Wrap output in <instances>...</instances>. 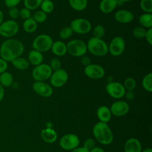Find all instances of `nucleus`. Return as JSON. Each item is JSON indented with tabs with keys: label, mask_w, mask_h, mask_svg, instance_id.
<instances>
[{
	"label": "nucleus",
	"mask_w": 152,
	"mask_h": 152,
	"mask_svg": "<svg viewBox=\"0 0 152 152\" xmlns=\"http://www.w3.org/2000/svg\"><path fill=\"white\" fill-rule=\"evenodd\" d=\"M80 144L79 137L75 134L68 133L64 135L59 140L60 147L68 151H71L78 147Z\"/></svg>",
	"instance_id": "11"
},
{
	"label": "nucleus",
	"mask_w": 152,
	"mask_h": 152,
	"mask_svg": "<svg viewBox=\"0 0 152 152\" xmlns=\"http://www.w3.org/2000/svg\"><path fill=\"white\" fill-rule=\"evenodd\" d=\"M19 31V24L15 20H8L4 21L0 25V35L2 37L10 39L16 35Z\"/></svg>",
	"instance_id": "6"
},
{
	"label": "nucleus",
	"mask_w": 152,
	"mask_h": 152,
	"mask_svg": "<svg viewBox=\"0 0 152 152\" xmlns=\"http://www.w3.org/2000/svg\"><path fill=\"white\" fill-rule=\"evenodd\" d=\"M110 110L112 115L121 117L128 113L129 110V106L126 101L117 100L112 104Z\"/></svg>",
	"instance_id": "15"
},
{
	"label": "nucleus",
	"mask_w": 152,
	"mask_h": 152,
	"mask_svg": "<svg viewBox=\"0 0 152 152\" xmlns=\"http://www.w3.org/2000/svg\"><path fill=\"white\" fill-rule=\"evenodd\" d=\"M124 150V152H141L142 150L141 144L136 138H130L125 141Z\"/></svg>",
	"instance_id": "17"
},
{
	"label": "nucleus",
	"mask_w": 152,
	"mask_h": 152,
	"mask_svg": "<svg viewBox=\"0 0 152 152\" xmlns=\"http://www.w3.org/2000/svg\"><path fill=\"white\" fill-rule=\"evenodd\" d=\"M67 52L75 57H81L87 52V45L82 40L73 39L67 43Z\"/></svg>",
	"instance_id": "5"
},
{
	"label": "nucleus",
	"mask_w": 152,
	"mask_h": 152,
	"mask_svg": "<svg viewBox=\"0 0 152 152\" xmlns=\"http://www.w3.org/2000/svg\"><path fill=\"white\" fill-rule=\"evenodd\" d=\"M8 68V62L0 58V74L7 71Z\"/></svg>",
	"instance_id": "43"
},
{
	"label": "nucleus",
	"mask_w": 152,
	"mask_h": 152,
	"mask_svg": "<svg viewBox=\"0 0 152 152\" xmlns=\"http://www.w3.org/2000/svg\"><path fill=\"white\" fill-rule=\"evenodd\" d=\"M32 89L37 94L43 97H50L53 93L52 87L45 81H34Z\"/></svg>",
	"instance_id": "14"
},
{
	"label": "nucleus",
	"mask_w": 152,
	"mask_h": 152,
	"mask_svg": "<svg viewBox=\"0 0 152 152\" xmlns=\"http://www.w3.org/2000/svg\"><path fill=\"white\" fill-rule=\"evenodd\" d=\"M37 23L34 21L33 17L25 20L23 23V28L27 33H34L37 28Z\"/></svg>",
	"instance_id": "25"
},
{
	"label": "nucleus",
	"mask_w": 152,
	"mask_h": 152,
	"mask_svg": "<svg viewBox=\"0 0 152 152\" xmlns=\"http://www.w3.org/2000/svg\"><path fill=\"white\" fill-rule=\"evenodd\" d=\"M70 7L74 10L81 11L84 10L88 4V0H68Z\"/></svg>",
	"instance_id": "26"
},
{
	"label": "nucleus",
	"mask_w": 152,
	"mask_h": 152,
	"mask_svg": "<svg viewBox=\"0 0 152 152\" xmlns=\"http://www.w3.org/2000/svg\"><path fill=\"white\" fill-rule=\"evenodd\" d=\"M146 29L141 26H137L132 30V34L134 37L139 39H144Z\"/></svg>",
	"instance_id": "34"
},
{
	"label": "nucleus",
	"mask_w": 152,
	"mask_h": 152,
	"mask_svg": "<svg viewBox=\"0 0 152 152\" xmlns=\"http://www.w3.org/2000/svg\"><path fill=\"white\" fill-rule=\"evenodd\" d=\"M93 134L96 140L103 145H109L113 140V134L107 123L98 122L93 128Z\"/></svg>",
	"instance_id": "2"
},
{
	"label": "nucleus",
	"mask_w": 152,
	"mask_h": 152,
	"mask_svg": "<svg viewBox=\"0 0 152 152\" xmlns=\"http://www.w3.org/2000/svg\"><path fill=\"white\" fill-rule=\"evenodd\" d=\"M68 78V74L64 69L61 68L53 71L49 78L50 86L56 88L61 87L67 83Z\"/></svg>",
	"instance_id": "10"
},
{
	"label": "nucleus",
	"mask_w": 152,
	"mask_h": 152,
	"mask_svg": "<svg viewBox=\"0 0 152 152\" xmlns=\"http://www.w3.org/2000/svg\"><path fill=\"white\" fill-rule=\"evenodd\" d=\"M144 39L150 45H152V28L147 29Z\"/></svg>",
	"instance_id": "42"
},
{
	"label": "nucleus",
	"mask_w": 152,
	"mask_h": 152,
	"mask_svg": "<svg viewBox=\"0 0 152 152\" xmlns=\"http://www.w3.org/2000/svg\"><path fill=\"white\" fill-rule=\"evenodd\" d=\"M13 66L18 70L24 71L27 69L30 65V63L26 58L19 56L11 62Z\"/></svg>",
	"instance_id": "23"
},
{
	"label": "nucleus",
	"mask_w": 152,
	"mask_h": 152,
	"mask_svg": "<svg viewBox=\"0 0 152 152\" xmlns=\"http://www.w3.org/2000/svg\"><path fill=\"white\" fill-rule=\"evenodd\" d=\"M5 95L4 87L0 84V102L3 100Z\"/></svg>",
	"instance_id": "47"
},
{
	"label": "nucleus",
	"mask_w": 152,
	"mask_h": 152,
	"mask_svg": "<svg viewBox=\"0 0 152 152\" xmlns=\"http://www.w3.org/2000/svg\"><path fill=\"white\" fill-rule=\"evenodd\" d=\"M81 63L83 65L85 66L90 65L91 64V60H90V58L87 56H86V55H84L83 56H81Z\"/></svg>",
	"instance_id": "44"
},
{
	"label": "nucleus",
	"mask_w": 152,
	"mask_h": 152,
	"mask_svg": "<svg viewBox=\"0 0 152 152\" xmlns=\"http://www.w3.org/2000/svg\"><path fill=\"white\" fill-rule=\"evenodd\" d=\"M118 2V0H101L99 4L100 10L104 14L111 13L115 10Z\"/></svg>",
	"instance_id": "19"
},
{
	"label": "nucleus",
	"mask_w": 152,
	"mask_h": 152,
	"mask_svg": "<svg viewBox=\"0 0 152 152\" xmlns=\"http://www.w3.org/2000/svg\"><path fill=\"white\" fill-rule=\"evenodd\" d=\"M140 8L146 13H152V0H141Z\"/></svg>",
	"instance_id": "33"
},
{
	"label": "nucleus",
	"mask_w": 152,
	"mask_h": 152,
	"mask_svg": "<svg viewBox=\"0 0 152 152\" xmlns=\"http://www.w3.org/2000/svg\"><path fill=\"white\" fill-rule=\"evenodd\" d=\"M5 5L8 8L12 7H17V6L21 2V0H4Z\"/></svg>",
	"instance_id": "41"
},
{
	"label": "nucleus",
	"mask_w": 152,
	"mask_h": 152,
	"mask_svg": "<svg viewBox=\"0 0 152 152\" xmlns=\"http://www.w3.org/2000/svg\"><path fill=\"white\" fill-rule=\"evenodd\" d=\"M87 51L93 55L102 57L105 56L108 52V45L102 39L91 37L86 43Z\"/></svg>",
	"instance_id": "3"
},
{
	"label": "nucleus",
	"mask_w": 152,
	"mask_h": 152,
	"mask_svg": "<svg viewBox=\"0 0 152 152\" xmlns=\"http://www.w3.org/2000/svg\"><path fill=\"white\" fill-rule=\"evenodd\" d=\"M133 0H118L119 2H130L132 1Z\"/></svg>",
	"instance_id": "51"
},
{
	"label": "nucleus",
	"mask_w": 152,
	"mask_h": 152,
	"mask_svg": "<svg viewBox=\"0 0 152 152\" xmlns=\"http://www.w3.org/2000/svg\"><path fill=\"white\" fill-rule=\"evenodd\" d=\"M142 86L148 92L152 91V73L147 74L142 80Z\"/></svg>",
	"instance_id": "28"
},
{
	"label": "nucleus",
	"mask_w": 152,
	"mask_h": 152,
	"mask_svg": "<svg viewBox=\"0 0 152 152\" xmlns=\"http://www.w3.org/2000/svg\"><path fill=\"white\" fill-rule=\"evenodd\" d=\"M52 72L48 64L42 63L34 66L31 76L35 81H45L49 79Z\"/></svg>",
	"instance_id": "7"
},
{
	"label": "nucleus",
	"mask_w": 152,
	"mask_h": 152,
	"mask_svg": "<svg viewBox=\"0 0 152 152\" xmlns=\"http://www.w3.org/2000/svg\"><path fill=\"white\" fill-rule=\"evenodd\" d=\"M125 41L121 36H115L110 41L108 45V52L113 56L121 55L125 49Z\"/></svg>",
	"instance_id": "9"
},
{
	"label": "nucleus",
	"mask_w": 152,
	"mask_h": 152,
	"mask_svg": "<svg viewBox=\"0 0 152 152\" xmlns=\"http://www.w3.org/2000/svg\"><path fill=\"white\" fill-rule=\"evenodd\" d=\"M42 11L46 14H49L52 12L54 10V4L51 0H43L40 6Z\"/></svg>",
	"instance_id": "29"
},
{
	"label": "nucleus",
	"mask_w": 152,
	"mask_h": 152,
	"mask_svg": "<svg viewBox=\"0 0 152 152\" xmlns=\"http://www.w3.org/2000/svg\"><path fill=\"white\" fill-rule=\"evenodd\" d=\"M69 27L74 33L80 34H85L90 31L91 24L86 18H77L71 22Z\"/></svg>",
	"instance_id": "8"
},
{
	"label": "nucleus",
	"mask_w": 152,
	"mask_h": 152,
	"mask_svg": "<svg viewBox=\"0 0 152 152\" xmlns=\"http://www.w3.org/2000/svg\"><path fill=\"white\" fill-rule=\"evenodd\" d=\"M49 65L50 69L52 70V71H55L61 68L62 64L61 61L59 59L56 58H54L50 60Z\"/></svg>",
	"instance_id": "37"
},
{
	"label": "nucleus",
	"mask_w": 152,
	"mask_h": 152,
	"mask_svg": "<svg viewBox=\"0 0 152 152\" xmlns=\"http://www.w3.org/2000/svg\"><path fill=\"white\" fill-rule=\"evenodd\" d=\"M19 17L24 20L31 17V11L26 7L21 8L19 11Z\"/></svg>",
	"instance_id": "39"
},
{
	"label": "nucleus",
	"mask_w": 152,
	"mask_h": 152,
	"mask_svg": "<svg viewBox=\"0 0 152 152\" xmlns=\"http://www.w3.org/2000/svg\"><path fill=\"white\" fill-rule=\"evenodd\" d=\"M115 20L122 24H128L131 23L134 19V14L129 10L121 9L118 10L114 15Z\"/></svg>",
	"instance_id": "16"
},
{
	"label": "nucleus",
	"mask_w": 152,
	"mask_h": 152,
	"mask_svg": "<svg viewBox=\"0 0 152 152\" xmlns=\"http://www.w3.org/2000/svg\"><path fill=\"white\" fill-rule=\"evenodd\" d=\"M4 21V13L0 9V25Z\"/></svg>",
	"instance_id": "49"
},
{
	"label": "nucleus",
	"mask_w": 152,
	"mask_h": 152,
	"mask_svg": "<svg viewBox=\"0 0 152 152\" xmlns=\"http://www.w3.org/2000/svg\"><path fill=\"white\" fill-rule=\"evenodd\" d=\"M32 17L37 24L42 23H44L47 19V14L42 10H37L33 14Z\"/></svg>",
	"instance_id": "32"
},
{
	"label": "nucleus",
	"mask_w": 152,
	"mask_h": 152,
	"mask_svg": "<svg viewBox=\"0 0 152 152\" xmlns=\"http://www.w3.org/2000/svg\"><path fill=\"white\" fill-rule=\"evenodd\" d=\"M24 50L23 43L16 39H8L4 41L0 46V58L5 61L11 62L21 56Z\"/></svg>",
	"instance_id": "1"
},
{
	"label": "nucleus",
	"mask_w": 152,
	"mask_h": 152,
	"mask_svg": "<svg viewBox=\"0 0 152 152\" xmlns=\"http://www.w3.org/2000/svg\"><path fill=\"white\" fill-rule=\"evenodd\" d=\"M13 83V76L8 71H5L0 74V84L4 87L11 86Z\"/></svg>",
	"instance_id": "27"
},
{
	"label": "nucleus",
	"mask_w": 152,
	"mask_h": 152,
	"mask_svg": "<svg viewBox=\"0 0 152 152\" xmlns=\"http://www.w3.org/2000/svg\"><path fill=\"white\" fill-rule=\"evenodd\" d=\"M141 152H152V149L150 147L145 148L144 150H142Z\"/></svg>",
	"instance_id": "50"
},
{
	"label": "nucleus",
	"mask_w": 152,
	"mask_h": 152,
	"mask_svg": "<svg viewBox=\"0 0 152 152\" xmlns=\"http://www.w3.org/2000/svg\"><path fill=\"white\" fill-rule=\"evenodd\" d=\"M106 33L104 27L100 24H98L96 26L93 30V35L94 37L102 39V37L104 36Z\"/></svg>",
	"instance_id": "35"
},
{
	"label": "nucleus",
	"mask_w": 152,
	"mask_h": 152,
	"mask_svg": "<svg viewBox=\"0 0 152 152\" xmlns=\"http://www.w3.org/2000/svg\"><path fill=\"white\" fill-rule=\"evenodd\" d=\"M73 31L72 30V29L71 28V27L69 26H67V27H65L64 28H62L59 33V37L61 39H68L69 38H70L72 34H73Z\"/></svg>",
	"instance_id": "36"
},
{
	"label": "nucleus",
	"mask_w": 152,
	"mask_h": 152,
	"mask_svg": "<svg viewBox=\"0 0 152 152\" xmlns=\"http://www.w3.org/2000/svg\"><path fill=\"white\" fill-rule=\"evenodd\" d=\"M40 137L45 142L52 144L56 141L58 138V134L53 129L46 128L41 131Z\"/></svg>",
	"instance_id": "18"
},
{
	"label": "nucleus",
	"mask_w": 152,
	"mask_h": 152,
	"mask_svg": "<svg viewBox=\"0 0 152 152\" xmlns=\"http://www.w3.org/2000/svg\"><path fill=\"white\" fill-rule=\"evenodd\" d=\"M97 116L100 122L107 123L112 116L110 108L106 106H101L97 110Z\"/></svg>",
	"instance_id": "22"
},
{
	"label": "nucleus",
	"mask_w": 152,
	"mask_h": 152,
	"mask_svg": "<svg viewBox=\"0 0 152 152\" xmlns=\"http://www.w3.org/2000/svg\"><path fill=\"white\" fill-rule=\"evenodd\" d=\"M50 50L57 56H63L67 53L66 45L61 40H56L53 42Z\"/></svg>",
	"instance_id": "20"
},
{
	"label": "nucleus",
	"mask_w": 152,
	"mask_h": 152,
	"mask_svg": "<svg viewBox=\"0 0 152 152\" xmlns=\"http://www.w3.org/2000/svg\"><path fill=\"white\" fill-rule=\"evenodd\" d=\"M53 41L50 36L47 34H41L37 36L32 43L33 49L42 53L50 49Z\"/></svg>",
	"instance_id": "4"
},
{
	"label": "nucleus",
	"mask_w": 152,
	"mask_h": 152,
	"mask_svg": "<svg viewBox=\"0 0 152 152\" xmlns=\"http://www.w3.org/2000/svg\"><path fill=\"white\" fill-rule=\"evenodd\" d=\"M43 0H24V7L30 11L34 10L40 7Z\"/></svg>",
	"instance_id": "30"
},
{
	"label": "nucleus",
	"mask_w": 152,
	"mask_h": 152,
	"mask_svg": "<svg viewBox=\"0 0 152 152\" xmlns=\"http://www.w3.org/2000/svg\"><path fill=\"white\" fill-rule=\"evenodd\" d=\"M126 99L128 100H132L135 97V94L133 91H127L125 92V95Z\"/></svg>",
	"instance_id": "45"
},
{
	"label": "nucleus",
	"mask_w": 152,
	"mask_h": 152,
	"mask_svg": "<svg viewBox=\"0 0 152 152\" xmlns=\"http://www.w3.org/2000/svg\"><path fill=\"white\" fill-rule=\"evenodd\" d=\"M86 150H87L89 152L93 148L96 147V141L93 138H87L83 144V146Z\"/></svg>",
	"instance_id": "38"
},
{
	"label": "nucleus",
	"mask_w": 152,
	"mask_h": 152,
	"mask_svg": "<svg viewBox=\"0 0 152 152\" xmlns=\"http://www.w3.org/2000/svg\"><path fill=\"white\" fill-rule=\"evenodd\" d=\"M138 22L141 26L145 28H152V13L142 14L138 17Z\"/></svg>",
	"instance_id": "24"
},
{
	"label": "nucleus",
	"mask_w": 152,
	"mask_h": 152,
	"mask_svg": "<svg viewBox=\"0 0 152 152\" xmlns=\"http://www.w3.org/2000/svg\"><path fill=\"white\" fill-rule=\"evenodd\" d=\"M105 88L110 97L116 99L123 97L126 92L123 84L118 81L109 82L106 84Z\"/></svg>",
	"instance_id": "12"
},
{
	"label": "nucleus",
	"mask_w": 152,
	"mask_h": 152,
	"mask_svg": "<svg viewBox=\"0 0 152 152\" xmlns=\"http://www.w3.org/2000/svg\"><path fill=\"white\" fill-rule=\"evenodd\" d=\"M84 72L87 77L92 80H100L105 74V71L103 66L99 64L91 63L84 67Z\"/></svg>",
	"instance_id": "13"
},
{
	"label": "nucleus",
	"mask_w": 152,
	"mask_h": 152,
	"mask_svg": "<svg viewBox=\"0 0 152 152\" xmlns=\"http://www.w3.org/2000/svg\"><path fill=\"white\" fill-rule=\"evenodd\" d=\"M126 91H133L137 86L135 80L132 77H128L125 79L122 84Z\"/></svg>",
	"instance_id": "31"
},
{
	"label": "nucleus",
	"mask_w": 152,
	"mask_h": 152,
	"mask_svg": "<svg viewBox=\"0 0 152 152\" xmlns=\"http://www.w3.org/2000/svg\"><path fill=\"white\" fill-rule=\"evenodd\" d=\"M71 152H89L84 147H77L74 150H71Z\"/></svg>",
	"instance_id": "46"
},
{
	"label": "nucleus",
	"mask_w": 152,
	"mask_h": 152,
	"mask_svg": "<svg viewBox=\"0 0 152 152\" xmlns=\"http://www.w3.org/2000/svg\"><path fill=\"white\" fill-rule=\"evenodd\" d=\"M90 152H105V151L103 148L99 147L96 146L94 148H93L91 151H90Z\"/></svg>",
	"instance_id": "48"
},
{
	"label": "nucleus",
	"mask_w": 152,
	"mask_h": 152,
	"mask_svg": "<svg viewBox=\"0 0 152 152\" xmlns=\"http://www.w3.org/2000/svg\"><path fill=\"white\" fill-rule=\"evenodd\" d=\"M27 59L30 64H31L35 66L43 63V55L42 52L34 49H32L28 52Z\"/></svg>",
	"instance_id": "21"
},
{
	"label": "nucleus",
	"mask_w": 152,
	"mask_h": 152,
	"mask_svg": "<svg viewBox=\"0 0 152 152\" xmlns=\"http://www.w3.org/2000/svg\"><path fill=\"white\" fill-rule=\"evenodd\" d=\"M8 15L11 20H15L19 17V10L17 7L8 8Z\"/></svg>",
	"instance_id": "40"
}]
</instances>
